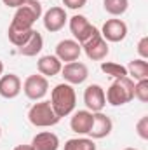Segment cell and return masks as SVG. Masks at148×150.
Masks as SVG:
<instances>
[{"mask_svg": "<svg viewBox=\"0 0 148 150\" xmlns=\"http://www.w3.org/2000/svg\"><path fill=\"white\" fill-rule=\"evenodd\" d=\"M127 25H125V21H122V19H118V18H111V19H106L105 21V25L101 26V37L105 38L106 42H113V44H117V42H122L124 38L127 37Z\"/></svg>", "mask_w": 148, "mask_h": 150, "instance_id": "11", "label": "cell"}, {"mask_svg": "<svg viewBox=\"0 0 148 150\" xmlns=\"http://www.w3.org/2000/svg\"><path fill=\"white\" fill-rule=\"evenodd\" d=\"M103 9L113 18H120L127 12L129 0H103Z\"/></svg>", "mask_w": 148, "mask_h": 150, "instance_id": "21", "label": "cell"}, {"mask_svg": "<svg viewBox=\"0 0 148 150\" xmlns=\"http://www.w3.org/2000/svg\"><path fill=\"white\" fill-rule=\"evenodd\" d=\"M30 147H32V150H58L59 149V138L52 131H42L33 136Z\"/></svg>", "mask_w": 148, "mask_h": 150, "instance_id": "17", "label": "cell"}, {"mask_svg": "<svg viewBox=\"0 0 148 150\" xmlns=\"http://www.w3.org/2000/svg\"><path fill=\"white\" fill-rule=\"evenodd\" d=\"M12 150H32L30 145H18V147H14Z\"/></svg>", "mask_w": 148, "mask_h": 150, "instance_id": "29", "label": "cell"}, {"mask_svg": "<svg viewBox=\"0 0 148 150\" xmlns=\"http://www.w3.org/2000/svg\"><path fill=\"white\" fill-rule=\"evenodd\" d=\"M124 150H138V149H132V147H127V149H124Z\"/></svg>", "mask_w": 148, "mask_h": 150, "instance_id": "31", "label": "cell"}, {"mask_svg": "<svg viewBox=\"0 0 148 150\" xmlns=\"http://www.w3.org/2000/svg\"><path fill=\"white\" fill-rule=\"evenodd\" d=\"M82 51L85 52V56L92 61H103L106 59V56L110 54V47H108V42L101 37L99 30L92 35L91 38H87L84 44H82Z\"/></svg>", "mask_w": 148, "mask_h": 150, "instance_id": "7", "label": "cell"}, {"mask_svg": "<svg viewBox=\"0 0 148 150\" xmlns=\"http://www.w3.org/2000/svg\"><path fill=\"white\" fill-rule=\"evenodd\" d=\"M77 105V94L72 84L61 82L51 91V107L59 119L72 115Z\"/></svg>", "mask_w": 148, "mask_h": 150, "instance_id": "1", "label": "cell"}, {"mask_svg": "<svg viewBox=\"0 0 148 150\" xmlns=\"http://www.w3.org/2000/svg\"><path fill=\"white\" fill-rule=\"evenodd\" d=\"M4 2V5H7V7H12V9H18L25 0H2Z\"/></svg>", "mask_w": 148, "mask_h": 150, "instance_id": "28", "label": "cell"}, {"mask_svg": "<svg viewBox=\"0 0 148 150\" xmlns=\"http://www.w3.org/2000/svg\"><path fill=\"white\" fill-rule=\"evenodd\" d=\"M84 103L85 108L89 112H103V108L106 107V96H105V89L99 84H91L84 89Z\"/></svg>", "mask_w": 148, "mask_h": 150, "instance_id": "9", "label": "cell"}, {"mask_svg": "<svg viewBox=\"0 0 148 150\" xmlns=\"http://www.w3.org/2000/svg\"><path fill=\"white\" fill-rule=\"evenodd\" d=\"M25 96L32 101H40L44 100V96L47 94L49 91V80L40 74H33V75H28L26 80L23 82V89Z\"/></svg>", "mask_w": 148, "mask_h": 150, "instance_id": "5", "label": "cell"}, {"mask_svg": "<svg viewBox=\"0 0 148 150\" xmlns=\"http://www.w3.org/2000/svg\"><path fill=\"white\" fill-rule=\"evenodd\" d=\"M136 133L141 140H148V115H143L136 122Z\"/></svg>", "mask_w": 148, "mask_h": 150, "instance_id": "25", "label": "cell"}, {"mask_svg": "<svg viewBox=\"0 0 148 150\" xmlns=\"http://www.w3.org/2000/svg\"><path fill=\"white\" fill-rule=\"evenodd\" d=\"M125 68H127V77H131L134 82H136V80L148 79V63H147V59L136 58V59L129 61V65H127Z\"/></svg>", "mask_w": 148, "mask_h": 150, "instance_id": "20", "label": "cell"}, {"mask_svg": "<svg viewBox=\"0 0 148 150\" xmlns=\"http://www.w3.org/2000/svg\"><path fill=\"white\" fill-rule=\"evenodd\" d=\"M106 103L111 107H122L134 100V80L131 77L115 79L105 93Z\"/></svg>", "mask_w": 148, "mask_h": 150, "instance_id": "2", "label": "cell"}, {"mask_svg": "<svg viewBox=\"0 0 148 150\" xmlns=\"http://www.w3.org/2000/svg\"><path fill=\"white\" fill-rule=\"evenodd\" d=\"M32 32H33V28H23V26H18V25L11 23V25H9V30H7V37H9V42H11L12 45H16V47L19 49V47L30 38Z\"/></svg>", "mask_w": 148, "mask_h": 150, "instance_id": "19", "label": "cell"}, {"mask_svg": "<svg viewBox=\"0 0 148 150\" xmlns=\"http://www.w3.org/2000/svg\"><path fill=\"white\" fill-rule=\"evenodd\" d=\"M28 120L32 126L35 127H52L56 126L61 119L56 115V112L51 107V101L40 100L37 103H33L28 110Z\"/></svg>", "mask_w": 148, "mask_h": 150, "instance_id": "3", "label": "cell"}, {"mask_svg": "<svg viewBox=\"0 0 148 150\" xmlns=\"http://www.w3.org/2000/svg\"><path fill=\"white\" fill-rule=\"evenodd\" d=\"M0 136H2V127H0Z\"/></svg>", "mask_w": 148, "mask_h": 150, "instance_id": "32", "label": "cell"}, {"mask_svg": "<svg viewBox=\"0 0 148 150\" xmlns=\"http://www.w3.org/2000/svg\"><path fill=\"white\" fill-rule=\"evenodd\" d=\"M2 75H4V61L0 59V77H2Z\"/></svg>", "mask_w": 148, "mask_h": 150, "instance_id": "30", "label": "cell"}, {"mask_svg": "<svg viewBox=\"0 0 148 150\" xmlns=\"http://www.w3.org/2000/svg\"><path fill=\"white\" fill-rule=\"evenodd\" d=\"M92 120H94V113L89 112L87 108L85 110H77V112H73L72 119H70V127L77 134H87L91 131Z\"/></svg>", "mask_w": 148, "mask_h": 150, "instance_id": "15", "label": "cell"}, {"mask_svg": "<svg viewBox=\"0 0 148 150\" xmlns=\"http://www.w3.org/2000/svg\"><path fill=\"white\" fill-rule=\"evenodd\" d=\"M44 11H42V4L38 0H25L14 12V18L11 23L23 26V28H33V25L37 23V19L42 18Z\"/></svg>", "mask_w": 148, "mask_h": 150, "instance_id": "4", "label": "cell"}, {"mask_svg": "<svg viewBox=\"0 0 148 150\" xmlns=\"http://www.w3.org/2000/svg\"><path fill=\"white\" fill-rule=\"evenodd\" d=\"M82 54V45L73 40V38H65L59 40L56 45V52L54 56L61 61V63H70V61H77Z\"/></svg>", "mask_w": 148, "mask_h": 150, "instance_id": "12", "label": "cell"}, {"mask_svg": "<svg viewBox=\"0 0 148 150\" xmlns=\"http://www.w3.org/2000/svg\"><path fill=\"white\" fill-rule=\"evenodd\" d=\"M63 4H65V7H66V9L78 11V9H82V7H85L87 0H63Z\"/></svg>", "mask_w": 148, "mask_h": 150, "instance_id": "27", "label": "cell"}, {"mask_svg": "<svg viewBox=\"0 0 148 150\" xmlns=\"http://www.w3.org/2000/svg\"><path fill=\"white\" fill-rule=\"evenodd\" d=\"M136 51H138V54H140V58H141V59H148V37H147V35L140 38Z\"/></svg>", "mask_w": 148, "mask_h": 150, "instance_id": "26", "label": "cell"}, {"mask_svg": "<svg viewBox=\"0 0 148 150\" xmlns=\"http://www.w3.org/2000/svg\"><path fill=\"white\" fill-rule=\"evenodd\" d=\"M68 26H70L72 35H73V40H77L80 45L98 32V28L84 14H75V16H72L68 19Z\"/></svg>", "mask_w": 148, "mask_h": 150, "instance_id": "6", "label": "cell"}, {"mask_svg": "<svg viewBox=\"0 0 148 150\" xmlns=\"http://www.w3.org/2000/svg\"><path fill=\"white\" fill-rule=\"evenodd\" d=\"M111 131H113V122H111L110 117L105 115L103 112L94 113V120H92L91 131L87 133L89 138H92V140H101V138L110 136Z\"/></svg>", "mask_w": 148, "mask_h": 150, "instance_id": "13", "label": "cell"}, {"mask_svg": "<svg viewBox=\"0 0 148 150\" xmlns=\"http://www.w3.org/2000/svg\"><path fill=\"white\" fill-rule=\"evenodd\" d=\"M134 98L140 100L141 103H147L148 101V79L134 82Z\"/></svg>", "mask_w": 148, "mask_h": 150, "instance_id": "24", "label": "cell"}, {"mask_svg": "<svg viewBox=\"0 0 148 150\" xmlns=\"http://www.w3.org/2000/svg\"><path fill=\"white\" fill-rule=\"evenodd\" d=\"M61 68H63V63H61L54 54L40 56L38 61H37L38 74L44 75L45 79H49V77H56L58 74H61Z\"/></svg>", "mask_w": 148, "mask_h": 150, "instance_id": "16", "label": "cell"}, {"mask_svg": "<svg viewBox=\"0 0 148 150\" xmlns=\"http://www.w3.org/2000/svg\"><path fill=\"white\" fill-rule=\"evenodd\" d=\"M42 21H44V28H45L49 33H58L59 30L65 28V25H66V21H68V16H66L65 7L54 5V7L47 9V11L42 14Z\"/></svg>", "mask_w": 148, "mask_h": 150, "instance_id": "8", "label": "cell"}, {"mask_svg": "<svg viewBox=\"0 0 148 150\" xmlns=\"http://www.w3.org/2000/svg\"><path fill=\"white\" fill-rule=\"evenodd\" d=\"M63 150H96V143L92 138H70L65 142Z\"/></svg>", "mask_w": 148, "mask_h": 150, "instance_id": "23", "label": "cell"}, {"mask_svg": "<svg viewBox=\"0 0 148 150\" xmlns=\"http://www.w3.org/2000/svg\"><path fill=\"white\" fill-rule=\"evenodd\" d=\"M101 72L111 77V79L127 77V68L120 63H115V61H101Z\"/></svg>", "mask_w": 148, "mask_h": 150, "instance_id": "22", "label": "cell"}, {"mask_svg": "<svg viewBox=\"0 0 148 150\" xmlns=\"http://www.w3.org/2000/svg\"><path fill=\"white\" fill-rule=\"evenodd\" d=\"M23 89L21 79L16 74H4L0 77V96L5 100H14Z\"/></svg>", "mask_w": 148, "mask_h": 150, "instance_id": "14", "label": "cell"}, {"mask_svg": "<svg viewBox=\"0 0 148 150\" xmlns=\"http://www.w3.org/2000/svg\"><path fill=\"white\" fill-rule=\"evenodd\" d=\"M61 75L65 79L66 84H72V86H78V84H84L89 77V68L85 63L82 61H70V63H65L63 68H61Z\"/></svg>", "mask_w": 148, "mask_h": 150, "instance_id": "10", "label": "cell"}, {"mask_svg": "<svg viewBox=\"0 0 148 150\" xmlns=\"http://www.w3.org/2000/svg\"><path fill=\"white\" fill-rule=\"evenodd\" d=\"M42 49H44V37L38 33L37 30H33L32 35H30V38L19 47V52H21L23 56H26V58H32V56L40 54Z\"/></svg>", "mask_w": 148, "mask_h": 150, "instance_id": "18", "label": "cell"}]
</instances>
